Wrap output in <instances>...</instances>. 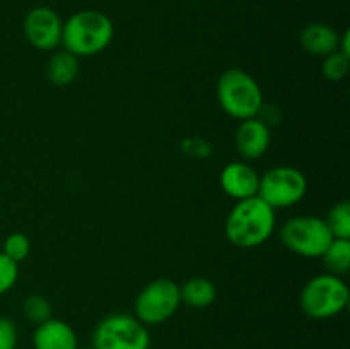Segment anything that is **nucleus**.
<instances>
[{
    "label": "nucleus",
    "mask_w": 350,
    "mask_h": 349,
    "mask_svg": "<svg viewBox=\"0 0 350 349\" xmlns=\"http://www.w3.org/2000/svg\"><path fill=\"white\" fill-rule=\"evenodd\" d=\"M275 229V209L255 197L238 201L226 219V236L238 248H255Z\"/></svg>",
    "instance_id": "f257e3e1"
},
{
    "label": "nucleus",
    "mask_w": 350,
    "mask_h": 349,
    "mask_svg": "<svg viewBox=\"0 0 350 349\" xmlns=\"http://www.w3.org/2000/svg\"><path fill=\"white\" fill-rule=\"evenodd\" d=\"M113 23L105 12L81 10L65 21L62 27V43L75 57H91L108 48L113 40Z\"/></svg>",
    "instance_id": "f03ea898"
},
{
    "label": "nucleus",
    "mask_w": 350,
    "mask_h": 349,
    "mask_svg": "<svg viewBox=\"0 0 350 349\" xmlns=\"http://www.w3.org/2000/svg\"><path fill=\"white\" fill-rule=\"evenodd\" d=\"M217 99L222 112L238 120L255 118L263 106L258 82L241 68H229L219 77Z\"/></svg>",
    "instance_id": "7ed1b4c3"
},
{
    "label": "nucleus",
    "mask_w": 350,
    "mask_h": 349,
    "mask_svg": "<svg viewBox=\"0 0 350 349\" xmlns=\"http://www.w3.org/2000/svg\"><path fill=\"white\" fill-rule=\"evenodd\" d=\"M301 310L314 320L337 317L349 305V287L340 276L320 274L304 284L301 291Z\"/></svg>",
    "instance_id": "20e7f679"
},
{
    "label": "nucleus",
    "mask_w": 350,
    "mask_h": 349,
    "mask_svg": "<svg viewBox=\"0 0 350 349\" xmlns=\"http://www.w3.org/2000/svg\"><path fill=\"white\" fill-rule=\"evenodd\" d=\"M94 349H149L150 334L137 317L115 313L103 318L92 334Z\"/></svg>",
    "instance_id": "39448f33"
},
{
    "label": "nucleus",
    "mask_w": 350,
    "mask_h": 349,
    "mask_svg": "<svg viewBox=\"0 0 350 349\" xmlns=\"http://www.w3.org/2000/svg\"><path fill=\"white\" fill-rule=\"evenodd\" d=\"M282 243L301 257L317 259L325 253L334 240L325 219L318 216H297L289 219L280 229Z\"/></svg>",
    "instance_id": "423d86ee"
},
{
    "label": "nucleus",
    "mask_w": 350,
    "mask_h": 349,
    "mask_svg": "<svg viewBox=\"0 0 350 349\" xmlns=\"http://www.w3.org/2000/svg\"><path fill=\"white\" fill-rule=\"evenodd\" d=\"M180 303V286L174 281L159 277L150 281L135 298V317L144 325L164 324L176 313Z\"/></svg>",
    "instance_id": "0eeeda50"
},
{
    "label": "nucleus",
    "mask_w": 350,
    "mask_h": 349,
    "mask_svg": "<svg viewBox=\"0 0 350 349\" xmlns=\"http://www.w3.org/2000/svg\"><path fill=\"white\" fill-rule=\"evenodd\" d=\"M308 181L299 170L291 166H277L260 177L258 197L272 209L296 205L306 195Z\"/></svg>",
    "instance_id": "6e6552de"
},
{
    "label": "nucleus",
    "mask_w": 350,
    "mask_h": 349,
    "mask_svg": "<svg viewBox=\"0 0 350 349\" xmlns=\"http://www.w3.org/2000/svg\"><path fill=\"white\" fill-rule=\"evenodd\" d=\"M64 23L50 7H34L24 19V34L38 50H53L62 43Z\"/></svg>",
    "instance_id": "1a4fd4ad"
},
{
    "label": "nucleus",
    "mask_w": 350,
    "mask_h": 349,
    "mask_svg": "<svg viewBox=\"0 0 350 349\" xmlns=\"http://www.w3.org/2000/svg\"><path fill=\"white\" fill-rule=\"evenodd\" d=\"M258 173L246 163H229L221 171L222 190L236 201L255 197L258 194Z\"/></svg>",
    "instance_id": "9d476101"
},
{
    "label": "nucleus",
    "mask_w": 350,
    "mask_h": 349,
    "mask_svg": "<svg viewBox=\"0 0 350 349\" xmlns=\"http://www.w3.org/2000/svg\"><path fill=\"white\" fill-rule=\"evenodd\" d=\"M270 129L263 120H243L236 132V149L245 159H258L269 151Z\"/></svg>",
    "instance_id": "9b49d317"
},
{
    "label": "nucleus",
    "mask_w": 350,
    "mask_h": 349,
    "mask_svg": "<svg viewBox=\"0 0 350 349\" xmlns=\"http://www.w3.org/2000/svg\"><path fill=\"white\" fill-rule=\"evenodd\" d=\"M34 349H79L77 334L64 320L48 318L33 334Z\"/></svg>",
    "instance_id": "f8f14e48"
},
{
    "label": "nucleus",
    "mask_w": 350,
    "mask_h": 349,
    "mask_svg": "<svg viewBox=\"0 0 350 349\" xmlns=\"http://www.w3.org/2000/svg\"><path fill=\"white\" fill-rule=\"evenodd\" d=\"M340 34L328 24L311 23L301 31V44L304 50L317 57H327L338 50Z\"/></svg>",
    "instance_id": "ddd939ff"
},
{
    "label": "nucleus",
    "mask_w": 350,
    "mask_h": 349,
    "mask_svg": "<svg viewBox=\"0 0 350 349\" xmlns=\"http://www.w3.org/2000/svg\"><path fill=\"white\" fill-rule=\"evenodd\" d=\"M217 296L215 284L205 277H193L188 279L183 286L180 287V298L183 303L191 308H205L212 305Z\"/></svg>",
    "instance_id": "4468645a"
},
{
    "label": "nucleus",
    "mask_w": 350,
    "mask_h": 349,
    "mask_svg": "<svg viewBox=\"0 0 350 349\" xmlns=\"http://www.w3.org/2000/svg\"><path fill=\"white\" fill-rule=\"evenodd\" d=\"M79 74V58L72 55L70 51H57L50 58L46 67V75L50 82L55 86H68L74 82Z\"/></svg>",
    "instance_id": "2eb2a0df"
},
{
    "label": "nucleus",
    "mask_w": 350,
    "mask_h": 349,
    "mask_svg": "<svg viewBox=\"0 0 350 349\" xmlns=\"http://www.w3.org/2000/svg\"><path fill=\"white\" fill-rule=\"evenodd\" d=\"M321 257H323L328 274L342 276L350 267V240L334 238Z\"/></svg>",
    "instance_id": "dca6fc26"
},
{
    "label": "nucleus",
    "mask_w": 350,
    "mask_h": 349,
    "mask_svg": "<svg viewBox=\"0 0 350 349\" xmlns=\"http://www.w3.org/2000/svg\"><path fill=\"white\" fill-rule=\"evenodd\" d=\"M328 229L332 231L334 238L350 240V204L347 201H342L335 204L328 212L327 219Z\"/></svg>",
    "instance_id": "f3484780"
},
{
    "label": "nucleus",
    "mask_w": 350,
    "mask_h": 349,
    "mask_svg": "<svg viewBox=\"0 0 350 349\" xmlns=\"http://www.w3.org/2000/svg\"><path fill=\"white\" fill-rule=\"evenodd\" d=\"M23 310L27 320L33 322V324L36 325L43 324L48 318H51L50 301L44 296H41V294H31V296H27L26 300H24Z\"/></svg>",
    "instance_id": "a211bd4d"
},
{
    "label": "nucleus",
    "mask_w": 350,
    "mask_h": 349,
    "mask_svg": "<svg viewBox=\"0 0 350 349\" xmlns=\"http://www.w3.org/2000/svg\"><path fill=\"white\" fill-rule=\"evenodd\" d=\"M349 68H350V57L337 50L334 51V53L325 57L321 72H323V75L328 79V81L337 82L347 77Z\"/></svg>",
    "instance_id": "6ab92c4d"
},
{
    "label": "nucleus",
    "mask_w": 350,
    "mask_h": 349,
    "mask_svg": "<svg viewBox=\"0 0 350 349\" xmlns=\"http://www.w3.org/2000/svg\"><path fill=\"white\" fill-rule=\"evenodd\" d=\"M3 253H5L9 259H12L14 262H23L31 252V242L26 235L23 233H12L5 238L3 242Z\"/></svg>",
    "instance_id": "aec40b11"
},
{
    "label": "nucleus",
    "mask_w": 350,
    "mask_h": 349,
    "mask_svg": "<svg viewBox=\"0 0 350 349\" xmlns=\"http://www.w3.org/2000/svg\"><path fill=\"white\" fill-rule=\"evenodd\" d=\"M17 277H19L17 262H14V260L9 259L5 253L0 252V294L12 289Z\"/></svg>",
    "instance_id": "412c9836"
},
{
    "label": "nucleus",
    "mask_w": 350,
    "mask_h": 349,
    "mask_svg": "<svg viewBox=\"0 0 350 349\" xmlns=\"http://www.w3.org/2000/svg\"><path fill=\"white\" fill-rule=\"evenodd\" d=\"M17 328L10 318L0 317V349H16Z\"/></svg>",
    "instance_id": "4be33fe9"
},
{
    "label": "nucleus",
    "mask_w": 350,
    "mask_h": 349,
    "mask_svg": "<svg viewBox=\"0 0 350 349\" xmlns=\"http://www.w3.org/2000/svg\"><path fill=\"white\" fill-rule=\"evenodd\" d=\"M84 349H94V348H84Z\"/></svg>",
    "instance_id": "5701e85b"
}]
</instances>
